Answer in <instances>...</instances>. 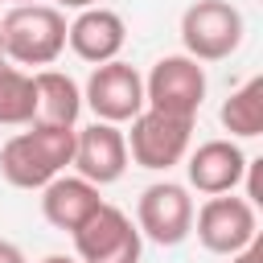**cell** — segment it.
Listing matches in <instances>:
<instances>
[{
	"instance_id": "6da1fadb",
	"label": "cell",
	"mask_w": 263,
	"mask_h": 263,
	"mask_svg": "<svg viewBox=\"0 0 263 263\" xmlns=\"http://www.w3.org/2000/svg\"><path fill=\"white\" fill-rule=\"evenodd\" d=\"M74 160V127H41L29 123V132H16L0 148V177L12 189H41L58 173H66Z\"/></svg>"
},
{
	"instance_id": "7a4b0ae2",
	"label": "cell",
	"mask_w": 263,
	"mask_h": 263,
	"mask_svg": "<svg viewBox=\"0 0 263 263\" xmlns=\"http://www.w3.org/2000/svg\"><path fill=\"white\" fill-rule=\"evenodd\" d=\"M0 49L12 66H53L66 49V16L53 4H12L0 16Z\"/></svg>"
},
{
	"instance_id": "3957f363",
	"label": "cell",
	"mask_w": 263,
	"mask_h": 263,
	"mask_svg": "<svg viewBox=\"0 0 263 263\" xmlns=\"http://www.w3.org/2000/svg\"><path fill=\"white\" fill-rule=\"evenodd\" d=\"M123 140H127V160H136L148 173H168L189 152L193 119L168 115V111H156V107H144L132 119V132H123Z\"/></svg>"
},
{
	"instance_id": "277c9868",
	"label": "cell",
	"mask_w": 263,
	"mask_h": 263,
	"mask_svg": "<svg viewBox=\"0 0 263 263\" xmlns=\"http://www.w3.org/2000/svg\"><path fill=\"white\" fill-rule=\"evenodd\" d=\"M242 12L230 0H193L181 12V45L197 62H222L242 45Z\"/></svg>"
},
{
	"instance_id": "5b68a950",
	"label": "cell",
	"mask_w": 263,
	"mask_h": 263,
	"mask_svg": "<svg viewBox=\"0 0 263 263\" xmlns=\"http://www.w3.org/2000/svg\"><path fill=\"white\" fill-rule=\"evenodd\" d=\"M78 263H140L144 234L119 205H99L78 230H70Z\"/></svg>"
},
{
	"instance_id": "8992f818",
	"label": "cell",
	"mask_w": 263,
	"mask_h": 263,
	"mask_svg": "<svg viewBox=\"0 0 263 263\" xmlns=\"http://www.w3.org/2000/svg\"><path fill=\"white\" fill-rule=\"evenodd\" d=\"M205 99V66L189 53H164L144 78V107L197 119Z\"/></svg>"
},
{
	"instance_id": "52a82bcc",
	"label": "cell",
	"mask_w": 263,
	"mask_h": 263,
	"mask_svg": "<svg viewBox=\"0 0 263 263\" xmlns=\"http://www.w3.org/2000/svg\"><path fill=\"white\" fill-rule=\"evenodd\" d=\"M193 230L210 255H234L259 238V214L247 197L214 193V197H205L201 210H193Z\"/></svg>"
},
{
	"instance_id": "ba28073f",
	"label": "cell",
	"mask_w": 263,
	"mask_h": 263,
	"mask_svg": "<svg viewBox=\"0 0 263 263\" xmlns=\"http://www.w3.org/2000/svg\"><path fill=\"white\" fill-rule=\"evenodd\" d=\"M82 107H90L95 119H103V123H132L144 111V78H140V70L119 62V58L95 66L86 86H82Z\"/></svg>"
},
{
	"instance_id": "9c48e42d",
	"label": "cell",
	"mask_w": 263,
	"mask_h": 263,
	"mask_svg": "<svg viewBox=\"0 0 263 263\" xmlns=\"http://www.w3.org/2000/svg\"><path fill=\"white\" fill-rule=\"evenodd\" d=\"M136 230L156 247H177L193 234V197L177 181H156L136 201Z\"/></svg>"
},
{
	"instance_id": "30bf717a",
	"label": "cell",
	"mask_w": 263,
	"mask_h": 263,
	"mask_svg": "<svg viewBox=\"0 0 263 263\" xmlns=\"http://www.w3.org/2000/svg\"><path fill=\"white\" fill-rule=\"evenodd\" d=\"M78 177H86L90 185H115L123 173H127V140L119 132V123H86V127H74V160Z\"/></svg>"
},
{
	"instance_id": "8fae6325",
	"label": "cell",
	"mask_w": 263,
	"mask_h": 263,
	"mask_svg": "<svg viewBox=\"0 0 263 263\" xmlns=\"http://www.w3.org/2000/svg\"><path fill=\"white\" fill-rule=\"evenodd\" d=\"M66 45L74 49V58L103 66V62L119 58V49L127 45V25L115 8L90 4V8H78V16L66 25Z\"/></svg>"
},
{
	"instance_id": "7c38bea8",
	"label": "cell",
	"mask_w": 263,
	"mask_h": 263,
	"mask_svg": "<svg viewBox=\"0 0 263 263\" xmlns=\"http://www.w3.org/2000/svg\"><path fill=\"white\" fill-rule=\"evenodd\" d=\"M185 173H189V189L214 197V193H234L242 185L247 173V152L234 140H205L193 152H185Z\"/></svg>"
},
{
	"instance_id": "4fadbf2b",
	"label": "cell",
	"mask_w": 263,
	"mask_h": 263,
	"mask_svg": "<svg viewBox=\"0 0 263 263\" xmlns=\"http://www.w3.org/2000/svg\"><path fill=\"white\" fill-rule=\"evenodd\" d=\"M99 205H103L99 185H90V181L78 177V173H74V177L58 173L49 185H41V214H45V222L58 226V230H78Z\"/></svg>"
},
{
	"instance_id": "5bb4252c",
	"label": "cell",
	"mask_w": 263,
	"mask_h": 263,
	"mask_svg": "<svg viewBox=\"0 0 263 263\" xmlns=\"http://www.w3.org/2000/svg\"><path fill=\"white\" fill-rule=\"evenodd\" d=\"M82 115V86L62 70L33 74V123L41 127H78Z\"/></svg>"
},
{
	"instance_id": "9a60e30c",
	"label": "cell",
	"mask_w": 263,
	"mask_h": 263,
	"mask_svg": "<svg viewBox=\"0 0 263 263\" xmlns=\"http://www.w3.org/2000/svg\"><path fill=\"white\" fill-rule=\"evenodd\" d=\"M222 127L234 136V140H255L263 136V78H247L238 90H230V99L222 103L218 111Z\"/></svg>"
},
{
	"instance_id": "2e32d148",
	"label": "cell",
	"mask_w": 263,
	"mask_h": 263,
	"mask_svg": "<svg viewBox=\"0 0 263 263\" xmlns=\"http://www.w3.org/2000/svg\"><path fill=\"white\" fill-rule=\"evenodd\" d=\"M0 123L29 127L33 123V74L0 62Z\"/></svg>"
},
{
	"instance_id": "e0dca14e",
	"label": "cell",
	"mask_w": 263,
	"mask_h": 263,
	"mask_svg": "<svg viewBox=\"0 0 263 263\" xmlns=\"http://www.w3.org/2000/svg\"><path fill=\"white\" fill-rule=\"evenodd\" d=\"M230 263H263V247H259V238L255 242H247L242 251H234V255H226Z\"/></svg>"
},
{
	"instance_id": "ac0fdd59",
	"label": "cell",
	"mask_w": 263,
	"mask_h": 263,
	"mask_svg": "<svg viewBox=\"0 0 263 263\" xmlns=\"http://www.w3.org/2000/svg\"><path fill=\"white\" fill-rule=\"evenodd\" d=\"M0 263H29V259H25V251H21L16 242L0 238Z\"/></svg>"
},
{
	"instance_id": "d6986e66",
	"label": "cell",
	"mask_w": 263,
	"mask_h": 263,
	"mask_svg": "<svg viewBox=\"0 0 263 263\" xmlns=\"http://www.w3.org/2000/svg\"><path fill=\"white\" fill-rule=\"evenodd\" d=\"M99 0H53V8H90Z\"/></svg>"
},
{
	"instance_id": "ffe728a7",
	"label": "cell",
	"mask_w": 263,
	"mask_h": 263,
	"mask_svg": "<svg viewBox=\"0 0 263 263\" xmlns=\"http://www.w3.org/2000/svg\"><path fill=\"white\" fill-rule=\"evenodd\" d=\"M41 263H78V259H70V255H45Z\"/></svg>"
},
{
	"instance_id": "44dd1931",
	"label": "cell",
	"mask_w": 263,
	"mask_h": 263,
	"mask_svg": "<svg viewBox=\"0 0 263 263\" xmlns=\"http://www.w3.org/2000/svg\"><path fill=\"white\" fill-rule=\"evenodd\" d=\"M12 4H45V0H12Z\"/></svg>"
},
{
	"instance_id": "7402d4cb",
	"label": "cell",
	"mask_w": 263,
	"mask_h": 263,
	"mask_svg": "<svg viewBox=\"0 0 263 263\" xmlns=\"http://www.w3.org/2000/svg\"><path fill=\"white\" fill-rule=\"evenodd\" d=\"M0 62H4V49H0Z\"/></svg>"
}]
</instances>
